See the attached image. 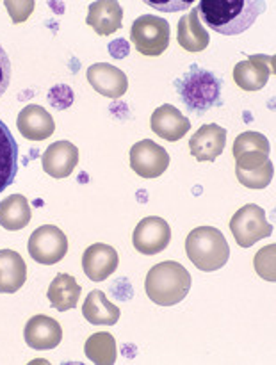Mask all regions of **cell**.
<instances>
[{
    "label": "cell",
    "mask_w": 276,
    "mask_h": 365,
    "mask_svg": "<svg viewBox=\"0 0 276 365\" xmlns=\"http://www.w3.org/2000/svg\"><path fill=\"white\" fill-rule=\"evenodd\" d=\"M84 353L93 364L96 365H113L116 362V341L107 331H100V334H93L91 337L86 341Z\"/></svg>",
    "instance_id": "cell-25"
},
{
    "label": "cell",
    "mask_w": 276,
    "mask_h": 365,
    "mask_svg": "<svg viewBox=\"0 0 276 365\" xmlns=\"http://www.w3.org/2000/svg\"><path fill=\"white\" fill-rule=\"evenodd\" d=\"M198 16L207 27L225 36H237L248 31L266 11L264 0H202Z\"/></svg>",
    "instance_id": "cell-1"
},
{
    "label": "cell",
    "mask_w": 276,
    "mask_h": 365,
    "mask_svg": "<svg viewBox=\"0 0 276 365\" xmlns=\"http://www.w3.org/2000/svg\"><path fill=\"white\" fill-rule=\"evenodd\" d=\"M88 81L106 98H121L128 89V78L120 68L109 63H96L88 68Z\"/></svg>",
    "instance_id": "cell-12"
},
{
    "label": "cell",
    "mask_w": 276,
    "mask_h": 365,
    "mask_svg": "<svg viewBox=\"0 0 276 365\" xmlns=\"http://www.w3.org/2000/svg\"><path fill=\"white\" fill-rule=\"evenodd\" d=\"M188 259L203 273L221 269L230 259V246L218 228L198 227L185 239Z\"/></svg>",
    "instance_id": "cell-4"
},
{
    "label": "cell",
    "mask_w": 276,
    "mask_h": 365,
    "mask_svg": "<svg viewBox=\"0 0 276 365\" xmlns=\"http://www.w3.org/2000/svg\"><path fill=\"white\" fill-rule=\"evenodd\" d=\"M191 284V274L182 264L166 260L148 271L145 289L153 303L160 307H173L189 294Z\"/></svg>",
    "instance_id": "cell-2"
},
{
    "label": "cell",
    "mask_w": 276,
    "mask_h": 365,
    "mask_svg": "<svg viewBox=\"0 0 276 365\" xmlns=\"http://www.w3.org/2000/svg\"><path fill=\"white\" fill-rule=\"evenodd\" d=\"M82 316L91 324L114 327L120 321V309L113 302H109L102 291H91L82 307Z\"/></svg>",
    "instance_id": "cell-23"
},
{
    "label": "cell",
    "mask_w": 276,
    "mask_h": 365,
    "mask_svg": "<svg viewBox=\"0 0 276 365\" xmlns=\"http://www.w3.org/2000/svg\"><path fill=\"white\" fill-rule=\"evenodd\" d=\"M175 88L185 109L196 116L221 106V81L210 71L202 70L198 64H193L189 71L175 82Z\"/></svg>",
    "instance_id": "cell-3"
},
{
    "label": "cell",
    "mask_w": 276,
    "mask_h": 365,
    "mask_svg": "<svg viewBox=\"0 0 276 365\" xmlns=\"http://www.w3.org/2000/svg\"><path fill=\"white\" fill-rule=\"evenodd\" d=\"M61 93H63V86H56V88L50 89L48 100L56 109H66V107L73 102V91L68 88L66 91H64V95H61Z\"/></svg>",
    "instance_id": "cell-30"
},
{
    "label": "cell",
    "mask_w": 276,
    "mask_h": 365,
    "mask_svg": "<svg viewBox=\"0 0 276 365\" xmlns=\"http://www.w3.org/2000/svg\"><path fill=\"white\" fill-rule=\"evenodd\" d=\"M78 164V148L70 141H56L45 150L41 166L46 175L53 178H66Z\"/></svg>",
    "instance_id": "cell-14"
},
{
    "label": "cell",
    "mask_w": 276,
    "mask_h": 365,
    "mask_svg": "<svg viewBox=\"0 0 276 365\" xmlns=\"http://www.w3.org/2000/svg\"><path fill=\"white\" fill-rule=\"evenodd\" d=\"M18 173V143L0 120V192L6 191Z\"/></svg>",
    "instance_id": "cell-21"
},
{
    "label": "cell",
    "mask_w": 276,
    "mask_h": 365,
    "mask_svg": "<svg viewBox=\"0 0 276 365\" xmlns=\"http://www.w3.org/2000/svg\"><path fill=\"white\" fill-rule=\"evenodd\" d=\"M123 9L116 0H98L89 6L86 24L98 36H109L121 29Z\"/></svg>",
    "instance_id": "cell-18"
},
{
    "label": "cell",
    "mask_w": 276,
    "mask_h": 365,
    "mask_svg": "<svg viewBox=\"0 0 276 365\" xmlns=\"http://www.w3.org/2000/svg\"><path fill=\"white\" fill-rule=\"evenodd\" d=\"M178 45L188 52H202L209 46L210 36L205 31L198 16V9H193L191 13L185 14L178 21Z\"/></svg>",
    "instance_id": "cell-20"
},
{
    "label": "cell",
    "mask_w": 276,
    "mask_h": 365,
    "mask_svg": "<svg viewBox=\"0 0 276 365\" xmlns=\"http://www.w3.org/2000/svg\"><path fill=\"white\" fill-rule=\"evenodd\" d=\"M29 255L39 264L53 266L61 262L68 252V239L59 227L53 225H43L38 227L27 242Z\"/></svg>",
    "instance_id": "cell-7"
},
{
    "label": "cell",
    "mask_w": 276,
    "mask_h": 365,
    "mask_svg": "<svg viewBox=\"0 0 276 365\" xmlns=\"http://www.w3.org/2000/svg\"><path fill=\"white\" fill-rule=\"evenodd\" d=\"M16 127L20 134L29 141H45L56 130V123L50 113H46L41 106H31L24 107L21 113L18 114Z\"/></svg>",
    "instance_id": "cell-17"
},
{
    "label": "cell",
    "mask_w": 276,
    "mask_h": 365,
    "mask_svg": "<svg viewBox=\"0 0 276 365\" xmlns=\"http://www.w3.org/2000/svg\"><path fill=\"white\" fill-rule=\"evenodd\" d=\"M27 282V266L20 253L0 250V292L13 294Z\"/></svg>",
    "instance_id": "cell-19"
},
{
    "label": "cell",
    "mask_w": 276,
    "mask_h": 365,
    "mask_svg": "<svg viewBox=\"0 0 276 365\" xmlns=\"http://www.w3.org/2000/svg\"><path fill=\"white\" fill-rule=\"evenodd\" d=\"M225 145H227V130L220 125L210 123L203 125L195 132L189 141V150H191V155L200 163L203 160L214 163L223 153Z\"/></svg>",
    "instance_id": "cell-15"
},
{
    "label": "cell",
    "mask_w": 276,
    "mask_h": 365,
    "mask_svg": "<svg viewBox=\"0 0 276 365\" xmlns=\"http://www.w3.org/2000/svg\"><path fill=\"white\" fill-rule=\"evenodd\" d=\"M275 75V56H250L235 64L234 81L245 91H260Z\"/></svg>",
    "instance_id": "cell-10"
},
{
    "label": "cell",
    "mask_w": 276,
    "mask_h": 365,
    "mask_svg": "<svg viewBox=\"0 0 276 365\" xmlns=\"http://www.w3.org/2000/svg\"><path fill=\"white\" fill-rule=\"evenodd\" d=\"M235 175H237V180L241 182L245 187L266 189L275 178V164L271 163V160H267L264 166L257 168V170H250V171L235 170Z\"/></svg>",
    "instance_id": "cell-26"
},
{
    "label": "cell",
    "mask_w": 276,
    "mask_h": 365,
    "mask_svg": "<svg viewBox=\"0 0 276 365\" xmlns=\"http://www.w3.org/2000/svg\"><path fill=\"white\" fill-rule=\"evenodd\" d=\"M131 41L146 57L163 56L170 46V24L155 14H143L132 24Z\"/></svg>",
    "instance_id": "cell-5"
},
{
    "label": "cell",
    "mask_w": 276,
    "mask_h": 365,
    "mask_svg": "<svg viewBox=\"0 0 276 365\" xmlns=\"http://www.w3.org/2000/svg\"><path fill=\"white\" fill-rule=\"evenodd\" d=\"M6 7L9 9L11 20L14 24H20V21H24L32 13L34 2H6Z\"/></svg>",
    "instance_id": "cell-31"
},
{
    "label": "cell",
    "mask_w": 276,
    "mask_h": 365,
    "mask_svg": "<svg viewBox=\"0 0 276 365\" xmlns=\"http://www.w3.org/2000/svg\"><path fill=\"white\" fill-rule=\"evenodd\" d=\"M252 152H262L270 155L271 146L270 141H267L266 135L259 134V132H242V134L237 135L234 143V157L242 155V153H252Z\"/></svg>",
    "instance_id": "cell-27"
},
{
    "label": "cell",
    "mask_w": 276,
    "mask_h": 365,
    "mask_svg": "<svg viewBox=\"0 0 276 365\" xmlns=\"http://www.w3.org/2000/svg\"><path fill=\"white\" fill-rule=\"evenodd\" d=\"M230 230L239 246L250 248L260 239L271 237L275 228L267 223L266 210L262 207L248 203L234 214L230 220Z\"/></svg>",
    "instance_id": "cell-6"
},
{
    "label": "cell",
    "mask_w": 276,
    "mask_h": 365,
    "mask_svg": "<svg viewBox=\"0 0 276 365\" xmlns=\"http://www.w3.org/2000/svg\"><path fill=\"white\" fill-rule=\"evenodd\" d=\"M150 127L159 138L175 143L180 141L188 134L191 128V121L177 107H173L171 103H164L153 110L152 118H150Z\"/></svg>",
    "instance_id": "cell-16"
},
{
    "label": "cell",
    "mask_w": 276,
    "mask_h": 365,
    "mask_svg": "<svg viewBox=\"0 0 276 365\" xmlns=\"http://www.w3.org/2000/svg\"><path fill=\"white\" fill-rule=\"evenodd\" d=\"M270 160V155L262 152H252V153H242V155L235 157V170L250 171L257 170V168L264 166Z\"/></svg>",
    "instance_id": "cell-29"
},
{
    "label": "cell",
    "mask_w": 276,
    "mask_h": 365,
    "mask_svg": "<svg viewBox=\"0 0 276 365\" xmlns=\"http://www.w3.org/2000/svg\"><path fill=\"white\" fill-rule=\"evenodd\" d=\"M81 285L77 284L71 274L61 273L50 284L46 298L50 299V305L57 310V312H66L77 307L78 298H81Z\"/></svg>",
    "instance_id": "cell-22"
},
{
    "label": "cell",
    "mask_w": 276,
    "mask_h": 365,
    "mask_svg": "<svg viewBox=\"0 0 276 365\" xmlns=\"http://www.w3.org/2000/svg\"><path fill=\"white\" fill-rule=\"evenodd\" d=\"M275 252H276V246H266V248L260 250L259 253L255 255V269L264 280L267 282H275L276 280V274H275Z\"/></svg>",
    "instance_id": "cell-28"
},
{
    "label": "cell",
    "mask_w": 276,
    "mask_h": 365,
    "mask_svg": "<svg viewBox=\"0 0 276 365\" xmlns=\"http://www.w3.org/2000/svg\"><path fill=\"white\" fill-rule=\"evenodd\" d=\"M131 168L143 178H157L170 166L166 150L150 139L136 143L131 148Z\"/></svg>",
    "instance_id": "cell-8"
},
{
    "label": "cell",
    "mask_w": 276,
    "mask_h": 365,
    "mask_svg": "<svg viewBox=\"0 0 276 365\" xmlns=\"http://www.w3.org/2000/svg\"><path fill=\"white\" fill-rule=\"evenodd\" d=\"M31 217L32 210L24 195H11L0 202V227L6 230H21L31 223Z\"/></svg>",
    "instance_id": "cell-24"
},
{
    "label": "cell",
    "mask_w": 276,
    "mask_h": 365,
    "mask_svg": "<svg viewBox=\"0 0 276 365\" xmlns=\"http://www.w3.org/2000/svg\"><path fill=\"white\" fill-rule=\"evenodd\" d=\"M25 342L29 348L45 351V349H53L63 341V328L56 319L48 316H34L27 321L24 330Z\"/></svg>",
    "instance_id": "cell-13"
},
{
    "label": "cell",
    "mask_w": 276,
    "mask_h": 365,
    "mask_svg": "<svg viewBox=\"0 0 276 365\" xmlns=\"http://www.w3.org/2000/svg\"><path fill=\"white\" fill-rule=\"evenodd\" d=\"M109 53L116 57V59H123L125 56H128V43L123 38L116 39V41L109 45Z\"/></svg>",
    "instance_id": "cell-33"
},
{
    "label": "cell",
    "mask_w": 276,
    "mask_h": 365,
    "mask_svg": "<svg viewBox=\"0 0 276 365\" xmlns=\"http://www.w3.org/2000/svg\"><path fill=\"white\" fill-rule=\"evenodd\" d=\"M9 82H11L9 56L6 53L4 46L0 45V96L6 93L7 88H9Z\"/></svg>",
    "instance_id": "cell-32"
},
{
    "label": "cell",
    "mask_w": 276,
    "mask_h": 365,
    "mask_svg": "<svg viewBox=\"0 0 276 365\" xmlns=\"http://www.w3.org/2000/svg\"><path fill=\"white\" fill-rule=\"evenodd\" d=\"M118 264H120L118 252L113 246L103 242H95L86 248L82 255V269L91 282L107 280L118 269Z\"/></svg>",
    "instance_id": "cell-11"
},
{
    "label": "cell",
    "mask_w": 276,
    "mask_h": 365,
    "mask_svg": "<svg viewBox=\"0 0 276 365\" xmlns=\"http://www.w3.org/2000/svg\"><path fill=\"white\" fill-rule=\"evenodd\" d=\"M171 241V227L163 217L150 216L145 217L136 227L132 242L134 248L143 255H157L164 252Z\"/></svg>",
    "instance_id": "cell-9"
}]
</instances>
